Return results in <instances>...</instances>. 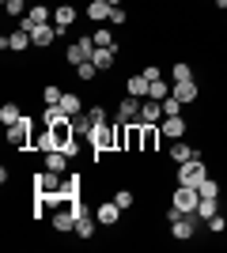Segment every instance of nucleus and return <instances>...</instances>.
Here are the masks:
<instances>
[{"instance_id":"9b49d317","label":"nucleus","mask_w":227,"mask_h":253,"mask_svg":"<svg viewBox=\"0 0 227 253\" xmlns=\"http://www.w3.org/2000/svg\"><path fill=\"white\" fill-rule=\"evenodd\" d=\"M136 117H140V98L125 95V98L118 102V114H114V121H118V125H133Z\"/></svg>"},{"instance_id":"4468645a","label":"nucleus","mask_w":227,"mask_h":253,"mask_svg":"<svg viewBox=\"0 0 227 253\" xmlns=\"http://www.w3.org/2000/svg\"><path fill=\"white\" fill-rule=\"evenodd\" d=\"M95 219L102 223V227H114V223L121 219V208H118V201H102L95 208Z\"/></svg>"},{"instance_id":"0eeeda50","label":"nucleus","mask_w":227,"mask_h":253,"mask_svg":"<svg viewBox=\"0 0 227 253\" xmlns=\"http://www.w3.org/2000/svg\"><path fill=\"white\" fill-rule=\"evenodd\" d=\"M34 45L31 31H23V27H15V31H8L4 38H0V49H11V53H27Z\"/></svg>"},{"instance_id":"f257e3e1","label":"nucleus","mask_w":227,"mask_h":253,"mask_svg":"<svg viewBox=\"0 0 227 253\" xmlns=\"http://www.w3.org/2000/svg\"><path fill=\"white\" fill-rule=\"evenodd\" d=\"M49 140H53L57 151H68V155H72V151H76V125H72V117L53 121V125H49Z\"/></svg>"},{"instance_id":"5701e85b","label":"nucleus","mask_w":227,"mask_h":253,"mask_svg":"<svg viewBox=\"0 0 227 253\" xmlns=\"http://www.w3.org/2000/svg\"><path fill=\"white\" fill-rule=\"evenodd\" d=\"M171 159H174V163H189V159H201V151L189 148L185 140H174V144H171Z\"/></svg>"},{"instance_id":"a211bd4d","label":"nucleus","mask_w":227,"mask_h":253,"mask_svg":"<svg viewBox=\"0 0 227 253\" xmlns=\"http://www.w3.org/2000/svg\"><path fill=\"white\" fill-rule=\"evenodd\" d=\"M171 234L178 238V242H193V234H197L193 215H182V219H174V223H171Z\"/></svg>"},{"instance_id":"7ed1b4c3","label":"nucleus","mask_w":227,"mask_h":253,"mask_svg":"<svg viewBox=\"0 0 227 253\" xmlns=\"http://www.w3.org/2000/svg\"><path fill=\"white\" fill-rule=\"evenodd\" d=\"M31 136H34V121H31V117H23V121L8 125V148H15V151H31Z\"/></svg>"},{"instance_id":"bb28decb","label":"nucleus","mask_w":227,"mask_h":253,"mask_svg":"<svg viewBox=\"0 0 227 253\" xmlns=\"http://www.w3.org/2000/svg\"><path fill=\"white\" fill-rule=\"evenodd\" d=\"M216 211H220V201H212V197H201V204H197V211H193V215L208 223L212 215H216Z\"/></svg>"},{"instance_id":"39448f33","label":"nucleus","mask_w":227,"mask_h":253,"mask_svg":"<svg viewBox=\"0 0 227 253\" xmlns=\"http://www.w3.org/2000/svg\"><path fill=\"white\" fill-rule=\"evenodd\" d=\"M34 193L38 197H61L65 193V178L57 170H42V174H34Z\"/></svg>"},{"instance_id":"b1692460","label":"nucleus","mask_w":227,"mask_h":253,"mask_svg":"<svg viewBox=\"0 0 227 253\" xmlns=\"http://www.w3.org/2000/svg\"><path fill=\"white\" fill-rule=\"evenodd\" d=\"M148 87H151V84H148V76H144V72L125 80V91H129L133 98H148Z\"/></svg>"},{"instance_id":"c85d7f7f","label":"nucleus","mask_w":227,"mask_h":253,"mask_svg":"<svg viewBox=\"0 0 227 253\" xmlns=\"http://www.w3.org/2000/svg\"><path fill=\"white\" fill-rule=\"evenodd\" d=\"M95 76H98L95 61H84V64H76V80H80V84H91Z\"/></svg>"},{"instance_id":"dca6fc26","label":"nucleus","mask_w":227,"mask_h":253,"mask_svg":"<svg viewBox=\"0 0 227 253\" xmlns=\"http://www.w3.org/2000/svg\"><path fill=\"white\" fill-rule=\"evenodd\" d=\"M171 95L178 98L182 106H189V102H197V95H201V91H197L193 80H182V84H171Z\"/></svg>"},{"instance_id":"ea45409f","label":"nucleus","mask_w":227,"mask_h":253,"mask_svg":"<svg viewBox=\"0 0 227 253\" xmlns=\"http://www.w3.org/2000/svg\"><path fill=\"white\" fill-rule=\"evenodd\" d=\"M110 23H114V27H125V23H129L125 8H114V11H110Z\"/></svg>"},{"instance_id":"20e7f679","label":"nucleus","mask_w":227,"mask_h":253,"mask_svg":"<svg viewBox=\"0 0 227 253\" xmlns=\"http://www.w3.org/2000/svg\"><path fill=\"white\" fill-rule=\"evenodd\" d=\"M171 204L182 211V215H193L197 204H201V189H197V185H178V189L171 193Z\"/></svg>"},{"instance_id":"2eb2a0df","label":"nucleus","mask_w":227,"mask_h":253,"mask_svg":"<svg viewBox=\"0 0 227 253\" xmlns=\"http://www.w3.org/2000/svg\"><path fill=\"white\" fill-rule=\"evenodd\" d=\"M72 234H76V238H84V242H91V238H95V215H91V211H80Z\"/></svg>"},{"instance_id":"72a5a7b5","label":"nucleus","mask_w":227,"mask_h":253,"mask_svg":"<svg viewBox=\"0 0 227 253\" xmlns=\"http://www.w3.org/2000/svg\"><path fill=\"white\" fill-rule=\"evenodd\" d=\"M114 201H118V208H121V211H129L133 204H136V197H133L129 189H118V193H114Z\"/></svg>"},{"instance_id":"58836bf2","label":"nucleus","mask_w":227,"mask_h":253,"mask_svg":"<svg viewBox=\"0 0 227 253\" xmlns=\"http://www.w3.org/2000/svg\"><path fill=\"white\" fill-rule=\"evenodd\" d=\"M208 231H212V234H224L227 231V219H224V215H212V219H208Z\"/></svg>"},{"instance_id":"9d476101","label":"nucleus","mask_w":227,"mask_h":253,"mask_svg":"<svg viewBox=\"0 0 227 253\" xmlns=\"http://www.w3.org/2000/svg\"><path fill=\"white\" fill-rule=\"evenodd\" d=\"M163 102L159 98H144L140 102V117H136V125H163Z\"/></svg>"},{"instance_id":"c9c22d12","label":"nucleus","mask_w":227,"mask_h":253,"mask_svg":"<svg viewBox=\"0 0 227 253\" xmlns=\"http://www.w3.org/2000/svg\"><path fill=\"white\" fill-rule=\"evenodd\" d=\"M4 11H8V15H27V0H4Z\"/></svg>"},{"instance_id":"a19ab883","label":"nucleus","mask_w":227,"mask_h":253,"mask_svg":"<svg viewBox=\"0 0 227 253\" xmlns=\"http://www.w3.org/2000/svg\"><path fill=\"white\" fill-rule=\"evenodd\" d=\"M87 117H91V121H106V110H102V106H87Z\"/></svg>"},{"instance_id":"a878e982","label":"nucleus","mask_w":227,"mask_h":253,"mask_svg":"<svg viewBox=\"0 0 227 253\" xmlns=\"http://www.w3.org/2000/svg\"><path fill=\"white\" fill-rule=\"evenodd\" d=\"M159 136H163V128L159 125H144V155H151V151H155V148H159Z\"/></svg>"},{"instance_id":"6ab92c4d","label":"nucleus","mask_w":227,"mask_h":253,"mask_svg":"<svg viewBox=\"0 0 227 253\" xmlns=\"http://www.w3.org/2000/svg\"><path fill=\"white\" fill-rule=\"evenodd\" d=\"M159 128H163V136H167V140H182L189 125H185V117L178 114V117H163V125H159Z\"/></svg>"},{"instance_id":"4c0bfd02","label":"nucleus","mask_w":227,"mask_h":253,"mask_svg":"<svg viewBox=\"0 0 227 253\" xmlns=\"http://www.w3.org/2000/svg\"><path fill=\"white\" fill-rule=\"evenodd\" d=\"M61 117H65V114H61V106H45V110H42V121H45V125H53V121H61Z\"/></svg>"},{"instance_id":"473e14b6","label":"nucleus","mask_w":227,"mask_h":253,"mask_svg":"<svg viewBox=\"0 0 227 253\" xmlns=\"http://www.w3.org/2000/svg\"><path fill=\"white\" fill-rule=\"evenodd\" d=\"M167 95H171V87H167V80H155V84L148 87V98H159V102H163Z\"/></svg>"},{"instance_id":"f704fd0d","label":"nucleus","mask_w":227,"mask_h":253,"mask_svg":"<svg viewBox=\"0 0 227 253\" xmlns=\"http://www.w3.org/2000/svg\"><path fill=\"white\" fill-rule=\"evenodd\" d=\"M91 38H95V45H118L114 42V31H102L98 23H95V34H91Z\"/></svg>"},{"instance_id":"393cba45","label":"nucleus","mask_w":227,"mask_h":253,"mask_svg":"<svg viewBox=\"0 0 227 253\" xmlns=\"http://www.w3.org/2000/svg\"><path fill=\"white\" fill-rule=\"evenodd\" d=\"M68 159H72V155H68V151H45V170H57V174H65V170H68Z\"/></svg>"},{"instance_id":"e433bc0d","label":"nucleus","mask_w":227,"mask_h":253,"mask_svg":"<svg viewBox=\"0 0 227 253\" xmlns=\"http://www.w3.org/2000/svg\"><path fill=\"white\" fill-rule=\"evenodd\" d=\"M163 114H167V117H178V114H182V102H178L174 95H167V98H163Z\"/></svg>"},{"instance_id":"f3484780","label":"nucleus","mask_w":227,"mask_h":253,"mask_svg":"<svg viewBox=\"0 0 227 253\" xmlns=\"http://www.w3.org/2000/svg\"><path fill=\"white\" fill-rule=\"evenodd\" d=\"M76 215H80V208H57V211H53V231L68 234V231L76 227Z\"/></svg>"},{"instance_id":"7c9ffc66","label":"nucleus","mask_w":227,"mask_h":253,"mask_svg":"<svg viewBox=\"0 0 227 253\" xmlns=\"http://www.w3.org/2000/svg\"><path fill=\"white\" fill-rule=\"evenodd\" d=\"M61 98H65V91H61V87H53V84L42 87V102H45V106H57Z\"/></svg>"},{"instance_id":"2f4dec72","label":"nucleus","mask_w":227,"mask_h":253,"mask_svg":"<svg viewBox=\"0 0 227 253\" xmlns=\"http://www.w3.org/2000/svg\"><path fill=\"white\" fill-rule=\"evenodd\" d=\"M197 189H201V197H212V201H220V181L205 178V181H201V185H197Z\"/></svg>"},{"instance_id":"aec40b11","label":"nucleus","mask_w":227,"mask_h":253,"mask_svg":"<svg viewBox=\"0 0 227 253\" xmlns=\"http://www.w3.org/2000/svg\"><path fill=\"white\" fill-rule=\"evenodd\" d=\"M57 106H61V114H65V117H80V114L87 110V106H84V98L76 95V91H65V98H61Z\"/></svg>"},{"instance_id":"37998d69","label":"nucleus","mask_w":227,"mask_h":253,"mask_svg":"<svg viewBox=\"0 0 227 253\" xmlns=\"http://www.w3.org/2000/svg\"><path fill=\"white\" fill-rule=\"evenodd\" d=\"M110 4H114V8H121V0H110Z\"/></svg>"},{"instance_id":"c756f323","label":"nucleus","mask_w":227,"mask_h":253,"mask_svg":"<svg viewBox=\"0 0 227 253\" xmlns=\"http://www.w3.org/2000/svg\"><path fill=\"white\" fill-rule=\"evenodd\" d=\"M171 80H174V84H182V80H193V68H189L185 61H174V64H171Z\"/></svg>"},{"instance_id":"cd10ccee","label":"nucleus","mask_w":227,"mask_h":253,"mask_svg":"<svg viewBox=\"0 0 227 253\" xmlns=\"http://www.w3.org/2000/svg\"><path fill=\"white\" fill-rule=\"evenodd\" d=\"M0 121H4V128H8V125H15V121H23L19 106H15V102H4V106H0Z\"/></svg>"},{"instance_id":"423d86ee","label":"nucleus","mask_w":227,"mask_h":253,"mask_svg":"<svg viewBox=\"0 0 227 253\" xmlns=\"http://www.w3.org/2000/svg\"><path fill=\"white\" fill-rule=\"evenodd\" d=\"M208 178L205 159H189V163H178V185H201Z\"/></svg>"},{"instance_id":"f8f14e48","label":"nucleus","mask_w":227,"mask_h":253,"mask_svg":"<svg viewBox=\"0 0 227 253\" xmlns=\"http://www.w3.org/2000/svg\"><path fill=\"white\" fill-rule=\"evenodd\" d=\"M91 61H95V68H98V72H110V68L118 64V45H95Z\"/></svg>"},{"instance_id":"412c9836","label":"nucleus","mask_w":227,"mask_h":253,"mask_svg":"<svg viewBox=\"0 0 227 253\" xmlns=\"http://www.w3.org/2000/svg\"><path fill=\"white\" fill-rule=\"evenodd\" d=\"M31 38H34V45H38V49H45V45H53L57 38H61V34H57V27H53V23H45V27H34V31H31Z\"/></svg>"},{"instance_id":"4be33fe9","label":"nucleus","mask_w":227,"mask_h":253,"mask_svg":"<svg viewBox=\"0 0 227 253\" xmlns=\"http://www.w3.org/2000/svg\"><path fill=\"white\" fill-rule=\"evenodd\" d=\"M110 11H114L110 0H91V4H87V19H91V23H106Z\"/></svg>"},{"instance_id":"1a4fd4ad","label":"nucleus","mask_w":227,"mask_h":253,"mask_svg":"<svg viewBox=\"0 0 227 253\" xmlns=\"http://www.w3.org/2000/svg\"><path fill=\"white\" fill-rule=\"evenodd\" d=\"M91 53H95V38H80V42H72V45L65 49V61L76 68V64L91 61Z\"/></svg>"},{"instance_id":"f03ea898","label":"nucleus","mask_w":227,"mask_h":253,"mask_svg":"<svg viewBox=\"0 0 227 253\" xmlns=\"http://www.w3.org/2000/svg\"><path fill=\"white\" fill-rule=\"evenodd\" d=\"M91 148H95V155L98 151H118V128L110 125V121H98L95 128H91Z\"/></svg>"},{"instance_id":"79ce46f5","label":"nucleus","mask_w":227,"mask_h":253,"mask_svg":"<svg viewBox=\"0 0 227 253\" xmlns=\"http://www.w3.org/2000/svg\"><path fill=\"white\" fill-rule=\"evenodd\" d=\"M144 76H148V84H155V80H163V76H159V68H155V64H148V68H144Z\"/></svg>"},{"instance_id":"6e6552de","label":"nucleus","mask_w":227,"mask_h":253,"mask_svg":"<svg viewBox=\"0 0 227 253\" xmlns=\"http://www.w3.org/2000/svg\"><path fill=\"white\" fill-rule=\"evenodd\" d=\"M45 23H53V8H45V4H31V11L19 19L23 31H34V27H45Z\"/></svg>"},{"instance_id":"ddd939ff","label":"nucleus","mask_w":227,"mask_h":253,"mask_svg":"<svg viewBox=\"0 0 227 253\" xmlns=\"http://www.w3.org/2000/svg\"><path fill=\"white\" fill-rule=\"evenodd\" d=\"M76 23V8L72 4H57L53 8V27H57V34H68V27Z\"/></svg>"},{"instance_id":"c03bdc74","label":"nucleus","mask_w":227,"mask_h":253,"mask_svg":"<svg viewBox=\"0 0 227 253\" xmlns=\"http://www.w3.org/2000/svg\"><path fill=\"white\" fill-rule=\"evenodd\" d=\"M31 4H38V0H31Z\"/></svg>"}]
</instances>
